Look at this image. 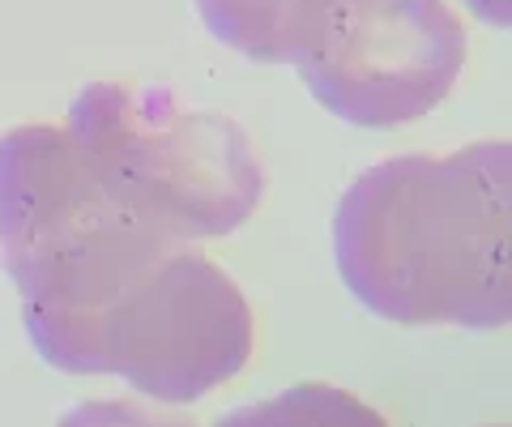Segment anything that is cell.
<instances>
[{"instance_id": "cell-1", "label": "cell", "mask_w": 512, "mask_h": 427, "mask_svg": "<svg viewBox=\"0 0 512 427\" xmlns=\"http://www.w3.org/2000/svg\"><path fill=\"white\" fill-rule=\"evenodd\" d=\"M508 231L512 146L470 141L359 171L333 210V261L346 291L393 325L504 329Z\"/></svg>"}, {"instance_id": "cell-2", "label": "cell", "mask_w": 512, "mask_h": 427, "mask_svg": "<svg viewBox=\"0 0 512 427\" xmlns=\"http://www.w3.org/2000/svg\"><path fill=\"white\" fill-rule=\"evenodd\" d=\"M171 244L107 197L64 124L0 133V265L47 368L99 376L107 304Z\"/></svg>"}, {"instance_id": "cell-3", "label": "cell", "mask_w": 512, "mask_h": 427, "mask_svg": "<svg viewBox=\"0 0 512 427\" xmlns=\"http://www.w3.org/2000/svg\"><path fill=\"white\" fill-rule=\"evenodd\" d=\"M64 129L107 197L171 240H222L265 201V163L244 124L167 86L90 82Z\"/></svg>"}, {"instance_id": "cell-4", "label": "cell", "mask_w": 512, "mask_h": 427, "mask_svg": "<svg viewBox=\"0 0 512 427\" xmlns=\"http://www.w3.org/2000/svg\"><path fill=\"white\" fill-rule=\"evenodd\" d=\"M256 346V316L239 282L192 244H171L111 299L99 321V376L154 402L188 406L231 385Z\"/></svg>"}, {"instance_id": "cell-5", "label": "cell", "mask_w": 512, "mask_h": 427, "mask_svg": "<svg viewBox=\"0 0 512 427\" xmlns=\"http://www.w3.org/2000/svg\"><path fill=\"white\" fill-rule=\"evenodd\" d=\"M329 116L355 129H402L453 94L466 26L448 0H320L291 60Z\"/></svg>"}, {"instance_id": "cell-6", "label": "cell", "mask_w": 512, "mask_h": 427, "mask_svg": "<svg viewBox=\"0 0 512 427\" xmlns=\"http://www.w3.org/2000/svg\"><path fill=\"white\" fill-rule=\"evenodd\" d=\"M320 0H197L205 30L261 65H291L316 22Z\"/></svg>"}, {"instance_id": "cell-7", "label": "cell", "mask_w": 512, "mask_h": 427, "mask_svg": "<svg viewBox=\"0 0 512 427\" xmlns=\"http://www.w3.org/2000/svg\"><path fill=\"white\" fill-rule=\"evenodd\" d=\"M478 22H487V26H500V30H508V22H512V0H461Z\"/></svg>"}]
</instances>
